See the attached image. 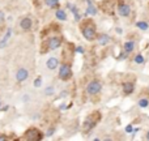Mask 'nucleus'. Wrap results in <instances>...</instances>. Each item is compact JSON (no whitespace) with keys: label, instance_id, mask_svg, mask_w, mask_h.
Instances as JSON below:
<instances>
[{"label":"nucleus","instance_id":"obj_1","mask_svg":"<svg viewBox=\"0 0 149 141\" xmlns=\"http://www.w3.org/2000/svg\"><path fill=\"white\" fill-rule=\"evenodd\" d=\"M81 33L86 41H94L95 39V26L92 22L85 24L81 28Z\"/></svg>","mask_w":149,"mask_h":141},{"label":"nucleus","instance_id":"obj_2","mask_svg":"<svg viewBox=\"0 0 149 141\" xmlns=\"http://www.w3.org/2000/svg\"><path fill=\"white\" fill-rule=\"evenodd\" d=\"M58 74H59V78L60 80L67 81V80L71 78V76H72V69H71V65L68 64V63H63V64L60 65Z\"/></svg>","mask_w":149,"mask_h":141},{"label":"nucleus","instance_id":"obj_3","mask_svg":"<svg viewBox=\"0 0 149 141\" xmlns=\"http://www.w3.org/2000/svg\"><path fill=\"white\" fill-rule=\"evenodd\" d=\"M101 90H102V84H101L98 80H93V81H90L86 86V92H88V94H90V95L98 94Z\"/></svg>","mask_w":149,"mask_h":141},{"label":"nucleus","instance_id":"obj_4","mask_svg":"<svg viewBox=\"0 0 149 141\" xmlns=\"http://www.w3.org/2000/svg\"><path fill=\"white\" fill-rule=\"evenodd\" d=\"M42 137H43V136L41 135V132H39L38 129H36V128H30L28 132H26V135H25V139L26 140H30V141L41 140Z\"/></svg>","mask_w":149,"mask_h":141},{"label":"nucleus","instance_id":"obj_5","mask_svg":"<svg viewBox=\"0 0 149 141\" xmlns=\"http://www.w3.org/2000/svg\"><path fill=\"white\" fill-rule=\"evenodd\" d=\"M29 77V71L26 68H18L17 72H16V80L18 82H24L26 81Z\"/></svg>","mask_w":149,"mask_h":141},{"label":"nucleus","instance_id":"obj_6","mask_svg":"<svg viewBox=\"0 0 149 141\" xmlns=\"http://www.w3.org/2000/svg\"><path fill=\"white\" fill-rule=\"evenodd\" d=\"M60 44H62V38H59V37H51L49 39L47 47H49V50H56L60 47Z\"/></svg>","mask_w":149,"mask_h":141},{"label":"nucleus","instance_id":"obj_7","mask_svg":"<svg viewBox=\"0 0 149 141\" xmlns=\"http://www.w3.org/2000/svg\"><path fill=\"white\" fill-rule=\"evenodd\" d=\"M46 67H47V69H50V71H55L59 67V60H58V58H55V56L49 58V59L46 60Z\"/></svg>","mask_w":149,"mask_h":141},{"label":"nucleus","instance_id":"obj_8","mask_svg":"<svg viewBox=\"0 0 149 141\" xmlns=\"http://www.w3.org/2000/svg\"><path fill=\"white\" fill-rule=\"evenodd\" d=\"M118 13L122 17H128L131 15V8L127 4H120V5H118Z\"/></svg>","mask_w":149,"mask_h":141},{"label":"nucleus","instance_id":"obj_9","mask_svg":"<svg viewBox=\"0 0 149 141\" xmlns=\"http://www.w3.org/2000/svg\"><path fill=\"white\" fill-rule=\"evenodd\" d=\"M31 25H33V21H31L30 17H24L22 20L20 21V28L22 29L24 31H28L31 29Z\"/></svg>","mask_w":149,"mask_h":141},{"label":"nucleus","instance_id":"obj_10","mask_svg":"<svg viewBox=\"0 0 149 141\" xmlns=\"http://www.w3.org/2000/svg\"><path fill=\"white\" fill-rule=\"evenodd\" d=\"M86 16H95L97 15V8L92 4L90 0H88V8H86V12H85Z\"/></svg>","mask_w":149,"mask_h":141},{"label":"nucleus","instance_id":"obj_11","mask_svg":"<svg viewBox=\"0 0 149 141\" xmlns=\"http://www.w3.org/2000/svg\"><path fill=\"white\" fill-rule=\"evenodd\" d=\"M110 41H111V38L107 34H101V35L98 37V43H100L101 46H106L107 43H110Z\"/></svg>","mask_w":149,"mask_h":141},{"label":"nucleus","instance_id":"obj_12","mask_svg":"<svg viewBox=\"0 0 149 141\" xmlns=\"http://www.w3.org/2000/svg\"><path fill=\"white\" fill-rule=\"evenodd\" d=\"M134 90H135V85L132 84V82L127 81L123 84V92L126 93V94H131V93H134Z\"/></svg>","mask_w":149,"mask_h":141},{"label":"nucleus","instance_id":"obj_13","mask_svg":"<svg viewBox=\"0 0 149 141\" xmlns=\"http://www.w3.org/2000/svg\"><path fill=\"white\" fill-rule=\"evenodd\" d=\"M134 49H135V42H132V41H128V42H126V43L123 44V51L127 52V54L132 52L134 51Z\"/></svg>","mask_w":149,"mask_h":141},{"label":"nucleus","instance_id":"obj_14","mask_svg":"<svg viewBox=\"0 0 149 141\" xmlns=\"http://www.w3.org/2000/svg\"><path fill=\"white\" fill-rule=\"evenodd\" d=\"M94 126H95V123H94V120H93V119H92V122H90V116L84 122V124H82V127H84V131H86V132L90 131V129H92Z\"/></svg>","mask_w":149,"mask_h":141},{"label":"nucleus","instance_id":"obj_15","mask_svg":"<svg viewBox=\"0 0 149 141\" xmlns=\"http://www.w3.org/2000/svg\"><path fill=\"white\" fill-rule=\"evenodd\" d=\"M68 8H70V10L73 13L74 20H76V21H80V20H81V16L79 15V9L76 8V5H73V4H68Z\"/></svg>","mask_w":149,"mask_h":141},{"label":"nucleus","instance_id":"obj_16","mask_svg":"<svg viewBox=\"0 0 149 141\" xmlns=\"http://www.w3.org/2000/svg\"><path fill=\"white\" fill-rule=\"evenodd\" d=\"M55 17H56L58 20H60V21H65L67 20V13L59 8V9H56V12H55Z\"/></svg>","mask_w":149,"mask_h":141},{"label":"nucleus","instance_id":"obj_17","mask_svg":"<svg viewBox=\"0 0 149 141\" xmlns=\"http://www.w3.org/2000/svg\"><path fill=\"white\" fill-rule=\"evenodd\" d=\"M47 7L50 8H58L59 7V0H45Z\"/></svg>","mask_w":149,"mask_h":141},{"label":"nucleus","instance_id":"obj_18","mask_svg":"<svg viewBox=\"0 0 149 141\" xmlns=\"http://www.w3.org/2000/svg\"><path fill=\"white\" fill-rule=\"evenodd\" d=\"M136 26L139 29H141V30H147V29L149 28L148 22H145V21H139V22H136Z\"/></svg>","mask_w":149,"mask_h":141},{"label":"nucleus","instance_id":"obj_19","mask_svg":"<svg viewBox=\"0 0 149 141\" xmlns=\"http://www.w3.org/2000/svg\"><path fill=\"white\" fill-rule=\"evenodd\" d=\"M139 106L141 108H147L148 106H149V101L147 99V98H141V99L139 101Z\"/></svg>","mask_w":149,"mask_h":141},{"label":"nucleus","instance_id":"obj_20","mask_svg":"<svg viewBox=\"0 0 149 141\" xmlns=\"http://www.w3.org/2000/svg\"><path fill=\"white\" fill-rule=\"evenodd\" d=\"M54 93H55L54 86H47L46 89H45V94H46V95H52Z\"/></svg>","mask_w":149,"mask_h":141},{"label":"nucleus","instance_id":"obj_21","mask_svg":"<svg viewBox=\"0 0 149 141\" xmlns=\"http://www.w3.org/2000/svg\"><path fill=\"white\" fill-rule=\"evenodd\" d=\"M135 63H136V64H143V63H144L143 55H136V56H135Z\"/></svg>","mask_w":149,"mask_h":141},{"label":"nucleus","instance_id":"obj_22","mask_svg":"<svg viewBox=\"0 0 149 141\" xmlns=\"http://www.w3.org/2000/svg\"><path fill=\"white\" fill-rule=\"evenodd\" d=\"M10 35H12V29H8V31L5 33V35L3 37V41H5L8 43V39L10 38Z\"/></svg>","mask_w":149,"mask_h":141},{"label":"nucleus","instance_id":"obj_23","mask_svg":"<svg viewBox=\"0 0 149 141\" xmlns=\"http://www.w3.org/2000/svg\"><path fill=\"white\" fill-rule=\"evenodd\" d=\"M42 85V77H37L36 81H34V86L36 88H39Z\"/></svg>","mask_w":149,"mask_h":141},{"label":"nucleus","instance_id":"obj_24","mask_svg":"<svg viewBox=\"0 0 149 141\" xmlns=\"http://www.w3.org/2000/svg\"><path fill=\"white\" fill-rule=\"evenodd\" d=\"M4 21H5V15H4V12L0 9V25H1Z\"/></svg>","mask_w":149,"mask_h":141},{"label":"nucleus","instance_id":"obj_25","mask_svg":"<svg viewBox=\"0 0 149 141\" xmlns=\"http://www.w3.org/2000/svg\"><path fill=\"white\" fill-rule=\"evenodd\" d=\"M76 52H79V54H84V52H85L84 47H82V46H77L76 47Z\"/></svg>","mask_w":149,"mask_h":141},{"label":"nucleus","instance_id":"obj_26","mask_svg":"<svg viewBox=\"0 0 149 141\" xmlns=\"http://www.w3.org/2000/svg\"><path fill=\"white\" fill-rule=\"evenodd\" d=\"M54 132H55V128H49L47 129V132H46V136H52Z\"/></svg>","mask_w":149,"mask_h":141},{"label":"nucleus","instance_id":"obj_27","mask_svg":"<svg viewBox=\"0 0 149 141\" xmlns=\"http://www.w3.org/2000/svg\"><path fill=\"white\" fill-rule=\"evenodd\" d=\"M126 132H128V133L134 132V128H132V126H127V127H126Z\"/></svg>","mask_w":149,"mask_h":141},{"label":"nucleus","instance_id":"obj_28","mask_svg":"<svg viewBox=\"0 0 149 141\" xmlns=\"http://www.w3.org/2000/svg\"><path fill=\"white\" fill-rule=\"evenodd\" d=\"M5 46H7V42L3 41V39H1V41H0V49H4Z\"/></svg>","mask_w":149,"mask_h":141},{"label":"nucleus","instance_id":"obj_29","mask_svg":"<svg viewBox=\"0 0 149 141\" xmlns=\"http://www.w3.org/2000/svg\"><path fill=\"white\" fill-rule=\"evenodd\" d=\"M29 99H30V97H29L28 94H25V95H24V97H22V102H28Z\"/></svg>","mask_w":149,"mask_h":141},{"label":"nucleus","instance_id":"obj_30","mask_svg":"<svg viewBox=\"0 0 149 141\" xmlns=\"http://www.w3.org/2000/svg\"><path fill=\"white\" fill-rule=\"evenodd\" d=\"M7 140V136H4V135H0V141H4Z\"/></svg>","mask_w":149,"mask_h":141},{"label":"nucleus","instance_id":"obj_31","mask_svg":"<svg viewBox=\"0 0 149 141\" xmlns=\"http://www.w3.org/2000/svg\"><path fill=\"white\" fill-rule=\"evenodd\" d=\"M116 33L120 34V33H122V29H120V28H116Z\"/></svg>","mask_w":149,"mask_h":141},{"label":"nucleus","instance_id":"obj_32","mask_svg":"<svg viewBox=\"0 0 149 141\" xmlns=\"http://www.w3.org/2000/svg\"><path fill=\"white\" fill-rule=\"evenodd\" d=\"M8 108H9V107H8V106H4V107H3V108H1V110H3V111H7V110H8Z\"/></svg>","mask_w":149,"mask_h":141},{"label":"nucleus","instance_id":"obj_33","mask_svg":"<svg viewBox=\"0 0 149 141\" xmlns=\"http://www.w3.org/2000/svg\"><path fill=\"white\" fill-rule=\"evenodd\" d=\"M147 140H149V132L147 133Z\"/></svg>","mask_w":149,"mask_h":141},{"label":"nucleus","instance_id":"obj_34","mask_svg":"<svg viewBox=\"0 0 149 141\" xmlns=\"http://www.w3.org/2000/svg\"><path fill=\"white\" fill-rule=\"evenodd\" d=\"M0 106H1V102H0Z\"/></svg>","mask_w":149,"mask_h":141}]
</instances>
